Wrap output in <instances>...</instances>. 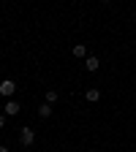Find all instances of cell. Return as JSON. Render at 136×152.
Here are the masks:
<instances>
[{
	"label": "cell",
	"instance_id": "52a82bcc",
	"mask_svg": "<svg viewBox=\"0 0 136 152\" xmlns=\"http://www.w3.org/2000/svg\"><path fill=\"white\" fill-rule=\"evenodd\" d=\"M71 54L76 57V60H79V57H87V46H85V44H76V46L71 49Z\"/></svg>",
	"mask_w": 136,
	"mask_h": 152
},
{
	"label": "cell",
	"instance_id": "277c9868",
	"mask_svg": "<svg viewBox=\"0 0 136 152\" xmlns=\"http://www.w3.org/2000/svg\"><path fill=\"white\" fill-rule=\"evenodd\" d=\"M98 65H101V63H98V57H95V54H87V57H85V68H87L90 73L98 71Z\"/></svg>",
	"mask_w": 136,
	"mask_h": 152
},
{
	"label": "cell",
	"instance_id": "8fae6325",
	"mask_svg": "<svg viewBox=\"0 0 136 152\" xmlns=\"http://www.w3.org/2000/svg\"><path fill=\"white\" fill-rule=\"evenodd\" d=\"M101 3H104V6H106V3H112V0H101Z\"/></svg>",
	"mask_w": 136,
	"mask_h": 152
},
{
	"label": "cell",
	"instance_id": "7a4b0ae2",
	"mask_svg": "<svg viewBox=\"0 0 136 152\" xmlns=\"http://www.w3.org/2000/svg\"><path fill=\"white\" fill-rule=\"evenodd\" d=\"M14 92H16V82L14 79H3L0 82V98H11Z\"/></svg>",
	"mask_w": 136,
	"mask_h": 152
},
{
	"label": "cell",
	"instance_id": "8992f818",
	"mask_svg": "<svg viewBox=\"0 0 136 152\" xmlns=\"http://www.w3.org/2000/svg\"><path fill=\"white\" fill-rule=\"evenodd\" d=\"M85 98H87L90 103H95V101H101V90H98V87H90V90L85 92Z\"/></svg>",
	"mask_w": 136,
	"mask_h": 152
},
{
	"label": "cell",
	"instance_id": "30bf717a",
	"mask_svg": "<svg viewBox=\"0 0 136 152\" xmlns=\"http://www.w3.org/2000/svg\"><path fill=\"white\" fill-rule=\"evenodd\" d=\"M0 152H8V147H3V144H0Z\"/></svg>",
	"mask_w": 136,
	"mask_h": 152
},
{
	"label": "cell",
	"instance_id": "9c48e42d",
	"mask_svg": "<svg viewBox=\"0 0 136 152\" xmlns=\"http://www.w3.org/2000/svg\"><path fill=\"white\" fill-rule=\"evenodd\" d=\"M6 125V114H0V128H3Z\"/></svg>",
	"mask_w": 136,
	"mask_h": 152
},
{
	"label": "cell",
	"instance_id": "6da1fadb",
	"mask_svg": "<svg viewBox=\"0 0 136 152\" xmlns=\"http://www.w3.org/2000/svg\"><path fill=\"white\" fill-rule=\"evenodd\" d=\"M35 141V130L33 128H19V144L22 147H30Z\"/></svg>",
	"mask_w": 136,
	"mask_h": 152
},
{
	"label": "cell",
	"instance_id": "ba28073f",
	"mask_svg": "<svg viewBox=\"0 0 136 152\" xmlns=\"http://www.w3.org/2000/svg\"><path fill=\"white\" fill-rule=\"evenodd\" d=\"M44 101L54 106V103H57V92H54V90H46V95H44Z\"/></svg>",
	"mask_w": 136,
	"mask_h": 152
},
{
	"label": "cell",
	"instance_id": "5b68a950",
	"mask_svg": "<svg viewBox=\"0 0 136 152\" xmlns=\"http://www.w3.org/2000/svg\"><path fill=\"white\" fill-rule=\"evenodd\" d=\"M52 111H54V106L44 101L41 106H38V117H44V120H49V117H52Z\"/></svg>",
	"mask_w": 136,
	"mask_h": 152
},
{
	"label": "cell",
	"instance_id": "3957f363",
	"mask_svg": "<svg viewBox=\"0 0 136 152\" xmlns=\"http://www.w3.org/2000/svg\"><path fill=\"white\" fill-rule=\"evenodd\" d=\"M19 111H22V106H19V101L8 98V101H6V106H3V114H6V117H16Z\"/></svg>",
	"mask_w": 136,
	"mask_h": 152
}]
</instances>
